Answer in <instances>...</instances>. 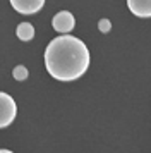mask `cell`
<instances>
[{"label": "cell", "mask_w": 151, "mask_h": 153, "mask_svg": "<svg viewBox=\"0 0 151 153\" xmlns=\"http://www.w3.org/2000/svg\"><path fill=\"white\" fill-rule=\"evenodd\" d=\"M91 55L79 38L62 35L48 43L45 50V65L48 74L57 81H76L89 67Z\"/></svg>", "instance_id": "1"}, {"label": "cell", "mask_w": 151, "mask_h": 153, "mask_svg": "<svg viewBox=\"0 0 151 153\" xmlns=\"http://www.w3.org/2000/svg\"><path fill=\"white\" fill-rule=\"evenodd\" d=\"M16 114H17V107H16L14 98L0 91V129L12 124Z\"/></svg>", "instance_id": "2"}, {"label": "cell", "mask_w": 151, "mask_h": 153, "mask_svg": "<svg viewBox=\"0 0 151 153\" xmlns=\"http://www.w3.org/2000/svg\"><path fill=\"white\" fill-rule=\"evenodd\" d=\"M76 19L74 16L70 14L69 10H60L58 14H55V17L52 19V26H53L55 31H58L62 35H67L74 29Z\"/></svg>", "instance_id": "3"}, {"label": "cell", "mask_w": 151, "mask_h": 153, "mask_svg": "<svg viewBox=\"0 0 151 153\" xmlns=\"http://www.w3.org/2000/svg\"><path fill=\"white\" fill-rule=\"evenodd\" d=\"M45 0H10V5L14 7V10H17L19 14H36L41 7H43Z\"/></svg>", "instance_id": "4"}, {"label": "cell", "mask_w": 151, "mask_h": 153, "mask_svg": "<svg viewBox=\"0 0 151 153\" xmlns=\"http://www.w3.org/2000/svg\"><path fill=\"white\" fill-rule=\"evenodd\" d=\"M127 7L137 17H151V0H127Z\"/></svg>", "instance_id": "5"}, {"label": "cell", "mask_w": 151, "mask_h": 153, "mask_svg": "<svg viewBox=\"0 0 151 153\" xmlns=\"http://www.w3.org/2000/svg\"><path fill=\"white\" fill-rule=\"evenodd\" d=\"M16 35H17V38L22 40V42L33 40V36H34L33 24H31V22H21L19 26H17V29H16Z\"/></svg>", "instance_id": "6"}, {"label": "cell", "mask_w": 151, "mask_h": 153, "mask_svg": "<svg viewBox=\"0 0 151 153\" xmlns=\"http://www.w3.org/2000/svg\"><path fill=\"white\" fill-rule=\"evenodd\" d=\"M12 74H14V79H16V81H24L27 77V69L24 65H17V67L14 69Z\"/></svg>", "instance_id": "7"}, {"label": "cell", "mask_w": 151, "mask_h": 153, "mask_svg": "<svg viewBox=\"0 0 151 153\" xmlns=\"http://www.w3.org/2000/svg\"><path fill=\"white\" fill-rule=\"evenodd\" d=\"M98 28H100L101 33H108L110 29H112V22H110L108 19H101V21L98 22Z\"/></svg>", "instance_id": "8"}]
</instances>
